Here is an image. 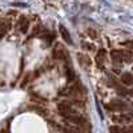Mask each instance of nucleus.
<instances>
[{
	"mask_svg": "<svg viewBox=\"0 0 133 133\" xmlns=\"http://www.w3.org/2000/svg\"><path fill=\"white\" fill-rule=\"evenodd\" d=\"M107 108L109 110H113V112H123V110H125L128 108V105L124 103V101H120V100H113V101H110Z\"/></svg>",
	"mask_w": 133,
	"mask_h": 133,
	"instance_id": "nucleus-1",
	"label": "nucleus"
},
{
	"mask_svg": "<svg viewBox=\"0 0 133 133\" xmlns=\"http://www.w3.org/2000/svg\"><path fill=\"white\" fill-rule=\"evenodd\" d=\"M64 118H65L66 121H69V123H72V124H77V125H81V124L85 123V120H84L83 117H80L79 115H75L73 112H72V113H68V115H65Z\"/></svg>",
	"mask_w": 133,
	"mask_h": 133,
	"instance_id": "nucleus-2",
	"label": "nucleus"
},
{
	"mask_svg": "<svg viewBox=\"0 0 133 133\" xmlns=\"http://www.w3.org/2000/svg\"><path fill=\"white\" fill-rule=\"evenodd\" d=\"M53 56L59 60H65V57L68 56V53H66V51L61 45H57V48L53 51Z\"/></svg>",
	"mask_w": 133,
	"mask_h": 133,
	"instance_id": "nucleus-3",
	"label": "nucleus"
},
{
	"mask_svg": "<svg viewBox=\"0 0 133 133\" xmlns=\"http://www.w3.org/2000/svg\"><path fill=\"white\" fill-rule=\"evenodd\" d=\"M110 56H112V61H113L115 68H117V65H120L121 61H123V55H121V51H112Z\"/></svg>",
	"mask_w": 133,
	"mask_h": 133,
	"instance_id": "nucleus-4",
	"label": "nucleus"
},
{
	"mask_svg": "<svg viewBox=\"0 0 133 133\" xmlns=\"http://www.w3.org/2000/svg\"><path fill=\"white\" fill-rule=\"evenodd\" d=\"M11 28V23L8 20H2V23H0V39H3L4 35L9 31Z\"/></svg>",
	"mask_w": 133,
	"mask_h": 133,
	"instance_id": "nucleus-5",
	"label": "nucleus"
},
{
	"mask_svg": "<svg viewBox=\"0 0 133 133\" xmlns=\"http://www.w3.org/2000/svg\"><path fill=\"white\" fill-rule=\"evenodd\" d=\"M59 112H60L63 116H65V115H68V113H72L73 110H72V108H71L69 104L61 103V104H59Z\"/></svg>",
	"mask_w": 133,
	"mask_h": 133,
	"instance_id": "nucleus-6",
	"label": "nucleus"
},
{
	"mask_svg": "<svg viewBox=\"0 0 133 133\" xmlns=\"http://www.w3.org/2000/svg\"><path fill=\"white\" fill-rule=\"evenodd\" d=\"M59 29H60V33H61V36H63V39L68 43V44H72L73 41H72V39H71V35H69V32H68V29H66L64 25H60L59 27Z\"/></svg>",
	"mask_w": 133,
	"mask_h": 133,
	"instance_id": "nucleus-7",
	"label": "nucleus"
},
{
	"mask_svg": "<svg viewBox=\"0 0 133 133\" xmlns=\"http://www.w3.org/2000/svg\"><path fill=\"white\" fill-rule=\"evenodd\" d=\"M120 80L123 81L125 85H132V84H133V75L129 73V72H125V73L121 75Z\"/></svg>",
	"mask_w": 133,
	"mask_h": 133,
	"instance_id": "nucleus-8",
	"label": "nucleus"
},
{
	"mask_svg": "<svg viewBox=\"0 0 133 133\" xmlns=\"http://www.w3.org/2000/svg\"><path fill=\"white\" fill-rule=\"evenodd\" d=\"M112 120L115 123H129L132 120V115H120V116H115L112 117Z\"/></svg>",
	"mask_w": 133,
	"mask_h": 133,
	"instance_id": "nucleus-9",
	"label": "nucleus"
},
{
	"mask_svg": "<svg viewBox=\"0 0 133 133\" xmlns=\"http://www.w3.org/2000/svg\"><path fill=\"white\" fill-rule=\"evenodd\" d=\"M28 27H29V21H28L25 17H23V19L19 21V29H20L21 33H27Z\"/></svg>",
	"mask_w": 133,
	"mask_h": 133,
	"instance_id": "nucleus-10",
	"label": "nucleus"
},
{
	"mask_svg": "<svg viewBox=\"0 0 133 133\" xmlns=\"http://www.w3.org/2000/svg\"><path fill=\"white\" fill-rule=\"evenodd\" d=\"M105 57H107V51L105 49H100L97 52V55H96V61L98 64H103L104 60H105Z\"/></svg>",
	"mask_w": 133,
	"mask_h": 133,
	"instance_id": "nucleus-11",
	"label": "nucleus"
},
{
	"mask_svg": "<svg viewBox=\"0 0 133 133\" xmlns=\"http://www.w3.org/2000/svg\"><path fill=\"white\" fill-rule=\"evenodd\" d=\"M121 55H123V60L125 63H133V55L127 52V51H121Z\"/></svg>",
	"mask_w": 133,
	"mask_h": 133,
	"instance_id": "nucleus-12",
	"label": "nucleus"
},
{
	"mask_svg": "<svg viewBox=\"0 0 133 133\" xmlns=\"http://www.w3.org/2000/svg\"><path fill=\"white\" fill-rule=\"evenodd\" d=\"M31 109L37 110V113L41 115V116H47V110H45V109H43V108H40V107H31Z\"/></svg>",
	"mask_w": 133,
	"mask_h": 133,
	"instance_id": "nucleus-13",
	"label": "nucleus"
},
{
	"mask_svg": "<svg viewBox=\"0 0 133 133\" xmlns=\"http://www.w3.org/2000/svg\"><path fill=\"white\" fill-rule=\"evenodd\" d=\"M109 130H110V132H118V130H124V129L120 128V127H110Z\"/></svg>",
	"mask_w": 133,
	"mask_h": 133,
	"instance_id": "nucleus-14",
	"label": "nucleus"
},
{
	"mask_svg": "<svg viewBox=\"0 0 133 133\" xmlns=\"http://www.w3.org/2000/svg\"><path fill=\"white\" fill-rule=\"evenodd\" d=\"M88 33H89V35L92 36V39H96V37H97V35H96V32H93L92 29H89V31H88Z\"/></svg>",
	"mask_w": 133,
	"mask_h": 133,
	"instance_id": "nucleus-15",
	"label": "nucleus"
},
{
	"mask_svg": "<svg viewBox=\"0 0 133 133\" xmlns=\"http://www.w3.org/2000/svg\"><path fill=\"white\" fill-rule=\"evenodd\" d=\"M124 45H125V47H132V48H133V41H125Z\"/></svg>",
	"mask_w": 133,
	"mask_h": 133,
	"instance_id": "nucleus-16",
	"label": "nucleus"
}]
</instances>
